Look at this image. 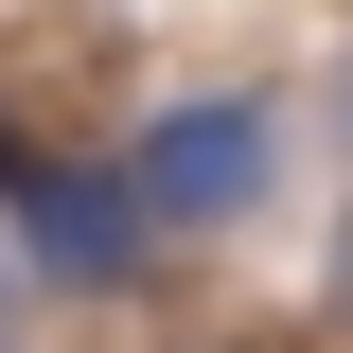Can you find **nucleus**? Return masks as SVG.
<instances>
[{"instance_id":"1","label":"nucleus","mask_w":353,"mask_h":353,"mask_svg":"<svg viewBox=\"0 0 353 353\" xmlns=\"http://www.w3.org/2000/svg\"><path fill=\"white\" fill-rule=\"evenodd\" d=\"M265 176H283V106L265 88H194V106H159L124 141V212L141 230H230Z\"/></svg>"},{"instance_id":"2","label":"nucleus","mask_w":353,"mask_h":353,"mask_svg":"<svg viewBox=\"0 0 353 353\" xmlns=\"http://www.w3.org/2000/svg\"><path fill=\"white\" fill-rule=\"evenodd\" d=\"M0 212H18V248H36L53 283H124V265L159 248V230L124 212V176H88V159H18V194H0Z\"/></svg>"},{"instance_id":"3","label":"nucleus","mask_w":353,"mask_h":353,"mask_svg":"<svg viewBox=\"0 0 353 353\" xmlns=\"http://www.w3.org/2000/svg\"><path fill=\"white\" fill-rule=\"evenodd\" d=\"M18 159H36V141H18V124H0V194H18Z\"/></svg>"},{"instance_id":"4","label":"nucleus","mask_w":353,"mask_h":353,"mask_svg":"<svg viewBox=\"0 0 353 353\" xmlns=\"http://www.w3.org/2000/svg\"><path fill=\"white\" fill-rule=\"evenodd\" d=\"M0 353H18V265H0Z\"/></svg>"}]
</instances>
